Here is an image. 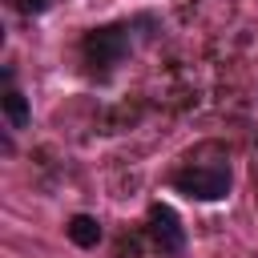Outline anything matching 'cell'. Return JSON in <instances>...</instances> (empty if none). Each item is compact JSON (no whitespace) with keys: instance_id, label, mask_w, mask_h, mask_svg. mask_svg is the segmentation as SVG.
<instances>
[{"instance_id":"cell-5","label":"cell","mask_w":258,"mask_h":258,"mask_svg":"<svg viewBox=\"0 0 258 258\" xmlns=\"http://www.w3.org/2000/svg\"><path fill=\"white\" fill-rule=\"evenodd\" d=\"M64 234H69V242H73V246L93 250V246L101 242V222H97L93 214H73V218L64 222Z\"/></svg>"},{"instance_id":"cell-3","label":"cell","mask_w":258,"mask_h":258,"mask_svg":"<svg viewBox=\"0 0 258 258\" xmlns=\"http://www.w3.org/2000/svg\"><path fill=\"white\" fill-rule=\"evenodd\" d=\"M145 238L161 258L165 254H181L185 250V226H181L177 210L165 206V202H153L149 214H145Z\"/></svg>"},{"instance_id":"cell-1","label":"cell","mask_w":258,"mask_h":258,"mask_svg":"<svg viewBox=\"0 0 258 258\" xmlns=\"http://www.w3.org/2000/svg\"><path fill=\"white\" fill-rule=\"evenodd\" d=\"M161 28V20L153 12H133V16H121V20H109V24H97L81 36L77 52H81V64L93 81H109L125 60L129 52L149 40L153 32Z\"/></svg>"},{"instance_id":"cell-2","label":"cell","mask_w":258,"mask_h":258,"mask_svg":"<svg viewBox=\"0 0 258 258\" xmlns=\"http://www.w3.org/2000/svg\"><path fill=\"white\" fill-rule=\"evenodd\" d=\"M202 153H206V145L169 173V189H177V194H185L194 202H222V198H230L234 173H230L226 153L222 149H214V157H202Z\"/></svg>"},{"instance_id":"cell-4","label":"cell","mask_w":258,"mask_h":258,"mask_svg":"<svg viewBox=\"0 0 258 258\" xmlns=\"http://www.w3.org/2000/svg\"><path fill=\"white\" fill-rule=\"evenodd\" d=\"M0 105H4V117H8L12 129H28L32 109H28V97L16 89V73H12V64H4V97H0Z\"/></svg>"},{"instance_id":"cell-6","label":"cell","mask_w":258,"mask_h":258,"mask_svg":"<svg viewBox=\"0 0 258 258\" xmlns=\"http://www.w3.org/2000/svg\"><path fill=\"white\" fill-rule=\"evenodd\" d=\"M8 8L20 12V16H44L52 8V0H8Z\"/></svg>"}]
</instances>
